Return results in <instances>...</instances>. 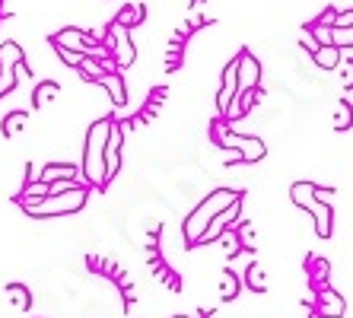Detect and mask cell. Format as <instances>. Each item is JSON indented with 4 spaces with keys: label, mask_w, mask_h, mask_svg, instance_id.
I'll return each instance as SVG.
<instances>
[{
    "label": "cell",
    "mask_w": 353,
    "mask_h": 318,
    "mask_svg": "<svg viewBox=\"0 0 353 318\" xmlns=\"http://www.w3.org/2000/svg\"><path fill=\"white\" fill-rule=\"evenodd\" d=\"M112 118H99L86 131V147H83V179L90 181V188H102L105 191V140Z\"/></svg>",
    "instance_id": "cell-1"
},
{
    "label": "cell",
    "mask_w": 353,
    "mask_h": 318,
    "mask_svg": "<svg viewBox=\"0 0 353 318\" xmlns=\"http://www.w3.org/2000/svg\"><path fill=\"white\" fill-rule=\"evenodd\" d=\"M236 201H242V195L239 191H232V188H216L214 195H207L201 204L194 207V210L188 213V220L181 223V232H185V242L194 248L197 239H201V232L207 229V223L214 220L220 210H226L230 204H236Z\"/></svg>",
    "instance_id": "cell-2"
},
{
    "label": "cell",
    "mask_w": 353,
    "mask_h": 318,
    "mask_svg": "<svg viewBox=\"0 0 353 318\" xmlns=\"http://www.w3.org/2000/svg\"><path fill=\"white\" fill-rule=\"evenodd\" d=\"M86 197H90V188L80 185V188H70V191L45 195L41 201H35V204H23V210L29 213L32 220H51V217H67V213L83 210Z\"/></svg>",
    "instance_id": "cell-3"
},
{
    "label": "cell",
    "mask_w": 353,
    "mask_h": 318,
    "mask_svg": "<svg viewBox=\"0 0 353 318\" xmlns=\"http://www.w3.org/2000/svg\"><path fill=\"white\" fill-rule=\"evenodd\" d=\"M210 137H214V143L223 150H239V153H242V163H258V159H264V153H268V147H264L258 137L230 131V121H226L223 115L210 124Z\"/></svg>",
    "instance_id": "cell-4"
},
{
    "label": "cell",
    "mask_w": 353,
    "mask_h": 318,
    "mask_svg": "<svg viewBox=\"0 0 353 318\" xmlns=\"http://www.w3.org/2000/svg\"><path fill=\"white\" fill-rule=\"evenodd\" d=\"M105 48L112 51V61H115L118 70H124V67L134 64V57H137V48H134L131 35H128V29L124 26H118L115 19L108 23L105 29Z\"/></svg>",
    "instance_id": "cell-5"
},
{
    "label": "cell",
    "mask_w": 353,
    "mask_h": 318,
    "mask_svg": "<svg viewBox=\"0 0 353 318\" xmlns=\"http://www.w3.org/2000/svg\"><path fill=\"white\" fill-rule=\"evenodd\" d=\"M236 77H239V96L261 86V64H258V57L248 48L236 54Z\"/></svg>",
    "instance_id": "cell-6"
},
{
    "label": "cell",
    "mask_w": 353,
    "mask_h": 318,
    "mask_svg": "<svg viewBox=\"0 0 353 318\" xmlns=\"http://www.w3.org/2000/svg\"><path fill=\"white\" fill-rule=\"evenodd\" d=\"M121 143H124V124L112 118L108 140H105V181H112L121 172Z\"/></svg>",
    "instance_id": "cell-7"
},
{
    "label": "cell",
    "mask_w": 353,
    "mask_h": 318,
    "mask_svg": "<svg viewBox=\"0 0 353 318\" xmlns=\"http://www.w3.org/2000/svg\"><path fill=\"white\" fill-rule=\"evenodd\" d=\"M239 207H242V201H236V204H230L226 210H220L214 217V220L207 223V229L201 232V239H197V245H207V242H216V239L226 232L230 226H236V220H239Z\"/></svg>",
    "instance_id": "cell-8"
},
{
    "label": "cell",
    "mask_w": 353,
    "mask_h": 318,
    "mask_svg": "<svg viewBox=\"0 0 353 318\" xmlns=\"http://www.w3.org/2000/svg\"><path fill=\"white\" fill-rule=\"evenodd\" d=\"M236 99H239V77H236V57H232L230 64L223 67V86L216 92V112L226 118V112H230V106Z\"/></svg>",
    "instance_id": "cell-9"
},
{
    "label": "cell",
    "mask_w": 353,
    "mask_h": 318,
    "mask_svg": "<svg viewBox=\"0 0 353 318\" xmlns=\"http://www.w3.org/2000/svg\"><path fill=\"white\" fill-rule=\"evenodd\" d=\"M312 302H315V315H321V318H341L347 309L344 296L337 293V290H331V286H321Z\"/></svg>",
    "instance_id": "cell-10"
},
{
    "label": "cell",
    "mask_w": 353,
    "mask_h": 318,
    "mask_svg": "<svg viewBox=\"0 0 353 318\" xmlns=\"http://www.w3.org/2000/svg\"><path fill=\"white\" fill-rule=\"evenodd\" d=\"M99 86H105L108 96H112V102H115L118 108L128 106V86H124L121 70H108V74L102 77V80H99Z\"/></svg>",
    "instance_id": "cell-11"
},
{
    "label": "cell",
    "mask_w": 353,
    "mask_h": 318,
    "mask_svg": "<svg viewBox=\"0 0 353 318\" xmlns=\"http://www.w3.org/2000/svg\"><path fill=\"white\" fill-rule=\"evenodd\" d=\"M77 70L83 74V80L99 83L102 77L108 74V70H118V67H115V64H108V61H99V57H80V64H77Z\"/></svg>",
    "instance_id": "cell-12"
},
{
    "label": "cell",
    "mask_w": 353,
    "mask_h": 318,
    "mask_svg": "<svg viewBox=\"0 0 353 318\" xmlns=\"http://www.w3.org/2000/svg\"><path fill=\"white\" fill-rule=\"evenodd\" d=\"M80 175H83V169L74 166V163H48L45 169H41L39 179L51 185V181H58V179H80Z\"/></svg>",
    "instance_id": "cell-13"
},
{
    "label": "cell",
    "mask_w": 353,
    "mask_h": 318,
    "mask_svg": "<svg viewBox=\"0 0 353 318\" xmlns=\"http://www.w3.org/2000/svg\"><path fill=\"white\" fill-rule=\"evenodd\" d=\"M312 217H315V232H319V239H331V232H334V210H331V204H325V201H319V204L312 207Z\"/></svg>",
    "instance_id": "cell-14"
},
{
    "label": "cell",
    "mask_w": 353,
    "mask_h": 318,
    "mask_svg": "<svg viewBox=\"0 0 353 318\" xmlns=\"http://www.w3.org/2000/svg\"><path fill=\"white\" fill-rule=\"evenodd\" d=\"M290 197H293L296 207H303V210L312 213V207L319 204V197H315V185L312 181H296L293 188H290Z\"/></svg>",
    "instance_id": "cell-15"
},
{
    "label": "cell",
    "mask_w": 353,
    "mask_h": 318,
    "mask_svg": "<svg viewBox=\"0 0 353 318\" xmlns=\"http://www.w3.org/2000/svg\"><path fill=\"white\" fill-rule=\"evenodd\" d=\"M312 61L319 70H334V67L341 64V48H334V45H319V48L312 51Z\"/></svg>",
    "instance_id": "cell-16"
},
{
    "label": "cell",
    "mask_w": 353,
    "mask_h": 318,
    "mask_svg": "<svg viewBox=\"0 0 353 318\" xmlns=\"http://www.w3.org/2000/svg\"><path fill=\"white\" fill-rule=\"evenodd\" d=\"M26 64V54L19 48L17 41H3L0 45V67H23Z\"/></svg>",
    "instance_id": "cell-17"
},
{
    "label": "cell",
    "mask_w": 353,
    "mask_h": 318,
    "mask_svg": "<svg viewBox=\"0 0 353 318\" xmlns=\"http://www.w3.org/2000/svg\"><path fill=\"white\" fill-rule=\"evenodd\" d=\"M61 92V86L54 80H48V83H39V86H35V92H32V106L35 108H41V106H48L51 99L58 96Z\"/></svg>",
    "instance_id": "cell-18"
},
{
    "label": "cell",
    "mask_w": 353,
    "mask_h": 318,
    "mask_svg": "<svg viewBox=\"0 0 353 318\" xmlns=\"http://www.w3.org/2000/svg\"><path fill=\"white\" fill-rule=\"evenodd\" d=\"M26 124H29V115L26 112H10L7 118H3V124H0V131L7 134V137H17Z\"/></svg>",
    "instance_id": "cell-19"
},
{
    "label": "cell",
    "mask_w": 353,
    "mask_h": 318,
    "mask_svg": "<svg viewBox=\"0 0 353 318\" xmlns=\"http://www.w3.org/2000/svg\"><path fill=\"white\" fill-rule=\"evenodd\" d=\"M48 195V181H41V179H32V181H26L23 188V204H35V201H41V197Z\"/></svg>",
    "instance_id": "cell-20"
},
{
    "label": "cell",
    "mask_w": 353,
    "mask_h": 318,
    "mask_svg": "<svg viewBox=\"0 0 353 318\" xmlns=\"http://www.w3.org/2000/svg\"><path fill=\"white\" fill-rule=\"evenodd\" d=\"M143 13H147V10L140 7V3H134V7H124L121 13H118L115 23H118V26H124V29H134L137 23H143Z\"/></svg>",
    "instance_id": "cell-21"
},
{
    "label": "cell",
    "mask_w": 353,
    "mask_h": 318,
    "mask_svg": "<svg viewBox=\"0 0 353 318\" xmlns=\"http://www.w3.org/2000/svg\"><path fill=\"white\" fill-rule=\"evenodd\" d=\"M305 270H312V277H315V284H319V290H321V286H328L331 264L325 261V258H309V261H305Z\"/></svg>",
    "instance_id": "cell-22"
},
{
    "label": "cell",
    "mask_w": 353,
    "mask_h": 318,
    "mask_svg": "<svg viewBox=\"0 0 353 318\" xmlns=\"http://www.w3.org/2000/svg\"><path fill=\"white\" fill-rule=\"evenodd\" d=\"M7 296L17 309H29V306H32V293H29V286H23V284H10Z\"/></svg>",
    "instance_id": "cell-23"
},
{
    "label": "cell",
    "mask_w": 353,
    "mask_h": 318,
    "mask_svg": "<svg viewBox=\"0 0 353 318\" xmlns=\"http://www.w3.org/2000/svg\"><path fill=\"white\" fill-rule=\"evenodd\" d=\"M350 124H353V106L347 102V99H341L337 108H334V128L337 131H347Z\"/></svg>",
    "instance_id": "cell-24"
},
{
    "label": "cell",
    "mask_w": 353,
    "mask_h": 318,
    "mask_svg": "<svg viewBox=\"0 0 353 318\" xmlns=\"http://www.w3.org/2000/svg\"><path fill=\"white\" fill-rule=\"evenodd\" d=\"M331 45L334 48H353V26H331Z\"/></svg>",
    "instance_id": "cell-25"
},
{
    "label": "cell",
    "mask_w": 353,
    "mask_h": 318,
    "mask_svg": "<svg viewBox=\"0 0 353 318\" xmlns=\"http://www.w3.org/2000/svg\"><path fill=\"white\" fill-rule=\"evenodd\" d=\"M245 280H248V286H252L255 293H264V290H268V284H264V270L258 268V264H252V268L245 270Z\"/></svg>",
    "instance_id": "cell-26"
},
{
    "label": "cell",
    "mask_w": 353,
    "mask_h": 318,
    "mask_svg": "<svg viewBox=\"0 0 353 318\" xmlns=\"http://www.w3.org/2000/svg\"><path fill=\"white\" fill-rule=\"evenodd\" d=\"M236 293H239V280L232 277V274H226V277H223L220 299H223V302H232V299H236Z\"/></svg>",
    "instance_id": "cell-27"
},
{
    "label": "cell",
    "mask_w": 353,
    "mask_h": 318,
    "mask_svg": "<svg viewBox=\"0 0 353 318\" xmlns=\"http://www.w3.org/2000/svg\"><path fill=\"white\" fill-rule=\"evenodd\" d=\"M309 29H312V35L319 39V45H331V26H319V23H312Z\"/></svg>",
    "instance_id": "cell-28"
},
{
    "label": "cell",
    "mask_w": 353,
    "mask_h": 318,
    "mask_svg": "<svg viewBox=\"0 0 353 318\" xmlns=\"http://www.w3.org/2000/svg\"><path fill=\"white\" fill-rule=\"evenodd\" d=\"M54 51L61 54V61H64L67 67H77L80 64V57H83V54H77V51H70V48H58V45H54Z\"/></svg>",
    "instance_id": "cell-29"
},
{
    "label": "cell",
    "mask_w": 353,
    "mask_h": 318,
    "mask_svg": "<svg viewBox=\"0 0 353 318\" xmlns=\"http://www.w3.org/2000/svg\"><path fill=\"white\" fill-rule=\"evenodd\" d=\"M334 19H337V10L328 7V10H321V17L312 19V23H319V26H334Z\"/></svg>",
    "instance_id": "cell-30"
},
{
    "label": "cell",
    "mask_w": 353,
    "mask_h": 318,
    "mask_svg": "<svg viewBox=\"0 0 353 318\" xmlns=\"http://www.w3.org/2000/svg\"><path fill=\"white\" fill-rule=\"evenodd\" d=\"M337 67H344V90H353V61H341Z\"/></svg>",
    "instance_id": "cell-31"
},
{
    "label": "cell",
    "mask_w": 353,
    "mask_h": 318,
    "mask_svg": "<svg viewBox=\"0 0 353 318\" xmlns=\"http://www.w3.org/2000/svg\"><path fill=\"white\" fill-rule=\"evenodd\" d=\"M303 48H309V51H315V48H319V39H315V35H312V29H309V26H305V29H303Z\"/></svg>",
    "instance_id": "cell-32"
},
{
    "label": "cell",
    "mask_w": 353,
    "mask_h": 318,
    "mask_svg": "<svg viewBox=\"0 0 353 318\" xmlns=\"http://www.w3.org/2000/svg\"><path fill=\"white\" fill-rule=\"evenodd\" d=\"M315 197H319V201H325V204H331V201H334V191H331V188H319V185H315Z\"/></svg>",
    "instance_id": "cell-33"
},
{
    "label": "cell",
    "mask_w": 353,
    "mask_h": 318,
    "mask_svg": "<svg viewBox=\"0 0 353 318\" xmlns=\"http://www.w3.org/2000/svg\"><path fill=\"white\" fill-rule=\"evenodd\" d=\"M334 26H353V10H337V19H334Z\"/></svg>",
    "instance_id": "cell-34"
},
{
    "label": "cell",
    "mask_w": 353,
    "mask_h": 318,
    "mask_svg": "<svg viewBox=\"0 0 353 318\" xmlns=\"http://www.w3.org/2000/svg\"><path fill=\"white\" fill-rule=\"evenodd\" d=\"M175 318H188V315H175Z\"/></svg>",
    "instance_id": "cell-35"
},
{
    "label": "cell",
    "mask_w": 353,
    "mask_h": 318,
    "mask_svg": "<svg viewBox=\"0 0 353 318\" xmlns=\"http://www.w3.org/2000/svg\"><path fill=\"white\" fill-rule=\"evenodd\" d=\"M0 3H3V0H0Z\"/></svg>",
    "instance_id": "cell-36"
}]
</instances>
